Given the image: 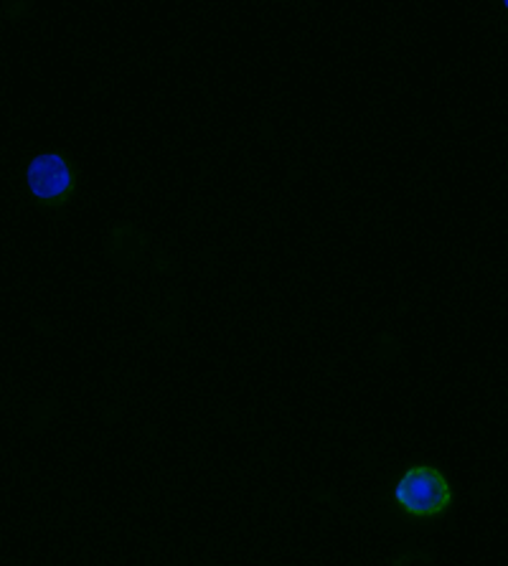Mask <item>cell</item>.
Instances as JSON below:
<instances>
[{
	"instance_id": "6da1fadb",
	"label": "cell",
	"mask_w": 508,
	"mask_h": 566,
	"mask_svg": "<svg viewBox=\"0 0 508 566\" xmlns=\"http://www.w3.org/2000/svg\"><path fill=\"white\" fill-rule=\"evenodd\" d=\"M400 505L412 516H437L450 505V485L435 468H412L402 475L397 491Z\"/></svg>"
},
{
	"instance_id": "7a4b0ae2",
	"label": "cell",
	"mask_w": 508,
	"mask_h": 566,
	"mask_svg": "<svg viewBox=\"0 0 508 566\" xmlns=\"http://www.w3.org/2000/svg\"><path fill=\"white\" fill-rule=\"evenodd\" d=\"M74 178L72 170H69L66 160L59 156H39L31 160L29 166V188L31 193L41 201H54L62 199V196L72 188Z\"/></svg>"
}]
</instances>
